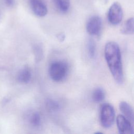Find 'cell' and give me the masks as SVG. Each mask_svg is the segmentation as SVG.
Returning a JSON list of instances; mask_svg holds the SVG:
<instances>
[{"label":"cell","instance_id":"6da1fadb","mask_svg":"<svg viewBox=\"0 0 134 134\" xmlns=\"http://www.w3.org/2000/svg\"><path fill=\"white\" fill-rule=\"evenodd\" d=\"M106 61L115 80L118 83H122L124 73L120 48L115 42H108L104 49Z\"/></svg>","mask_w":134,"mask_h":134},{"label":"cell","instance_id":"7a4b0ae2","mask_svg":"<svg viewBox=\"0 0 134 134\" xmlns=\"http://www.w3.org/2000/svg\"><path fill=\"white\" fill-rule=\"evenodd\" d=\"M68 72V66L63 61H54L50 64L49 68V74L50 78L54 82L63 81Z\"/></svg>","mask_w":134,"mask_h":134},{"label":"cell","instance_id":"3957f363","mask_svg":"<svg viewBox=\"0 0 134 134\" xmlns=\"http://www.w3.org/2000/svg\"><path fill=\"white\" fill-rule=\"evenodd\" d=\"M115 116V110L111 104L105 103L102 105L100 111V121L103 127H110L114 122Z\"/></svg>","mask_w":134,"mask_h":134},{"label":"cell","instance_id":"277c9868","mask_svg":"<svg viewBox=\"0 0 134 134\" xmlns=\"http://www.w3.org/2000/svg\"><path fill=\"white\" fill-rule=\"evenodd\" d=\"M123 16L122 9L120 4L117 2H114L110 6L107 18L108 21L113 25H117L120 23Z\"/></svg>","mask_w":134,"mask_h":134},{"label":"cell","instance_id":"5b68a950","mask_svg":"<svg viewBox=\"0 0 134 134\" xmlns=\"http://www.w3.org/2000/svg\"><path fill=\"white\" fill-rule=\"evenodd\" d=\"M102 26L101 18L96 15L91 17L86 24L87 32L91 36L98 35L100 32Z\"/></svg>","mask_w":134,"mask_h":134},{"label":"cell","instance_id":"8992f818","mask_svg":"<svg viewBox=\"0 0 134 134\" xmlns=\"http://www.w3.org/2000/svg\"><path fill=\"white\" fill-rule=\"evenodd\" d=\"M117 128L120 134H133L132 124L124 115H119L116 119Z\"/></svg>","mask_w":134,"mask_h":134},{"label":"cell","instance_id":"52a82bcc","mask_svg":"<svg viewBox=\"0 0 134 134\" xmlns=\"http://www.w3.org/2000/svg\"><path fill=\"white\" fill-rule=\"evenodd\" d=\"M33 13L38 17H44L48 13V8L43 0H28Z\"/></svg>","mask_w":134,"mask_h":134},{"label":"cell","instance_id":"ba28073f","mask_svg":"<svg viewBox=\"0 0 134 134\" xmlns=\"http://www.w3.org/2000/svg\"><path fill=\"white\" fill-rule=\"evenodd\" d=\"M119 108L121 112L127 119H128L132 124L133 122L134 114L131 106L126 102H121L119 104Z\"/></svg>","mask_w":134,"mask_h":134},{"label":"cell","instance_id":"9c48e42d","mask_svg":"<svg viewBox=\"0 0 134 134\" xmlns=\"http://www.w3.org/2000/svg\"><path fill=\"white\" fill-rule=\"evenodd\" d=\"M32 77V74L30 69L28 67H24L18 72L17 79L19 83L23 84L28 83Z\"/></svg>","mask_w":134,"mask_h":134},{"label":"cell","instance_id":"30bf717a","mask_svg":"<svg viewBox=\"0 0 134 134\" xmlns=\"http://www.w3.org/2000/svg\"><path fill=\"white\" fill-rule=\"evenodd\" d=\"M133 18L131 17L127 19L125 23L121 29V32L125 35H130L133 34Z\"/></svg>","mask_w":134,"mask_h":134},{"label":"cell","instance_id":"8fae6325","mask_svg":"<svg viewBox=\"0 0 134 134\" xmlns=\"http://www.w3.org/2000/svg\"><path fill=\"white\" fill-rule=\"evenodd\" d=\"M45 104L48 110L51 112L58 111L61 108L60 103L58 101L51 98L47 99Z\"/></svg>","mask_w":134,"mask_h":134},{"label":"cell","instance_id":"7c38bea8","mask_svg":"<svg viewBox=\"0 0 134 134\" xmlns=\"http://www.w3.org/2000/svg\"><path fill=\"white\" fill-rule=\"evenodd\" d=\"M105 97V92L102 88H96L93 92L92 99L95 103L101 102L104 99Z\"/></svg>","mask_w":134,"mask_h":134},{"label":"cell","instance_id":"4fadbf2b","mask_svg":"<svg viewBox=\"0 0 134 134\" xmlns=\"http://www.w3.org/2000/svg\"><path fill=\"white\" fill-rule=\"evenodd\" d=\"M29 121L30 124L32 126L35 127H37L39 126L41 122V118L40 114L37 111L32 113L29 116Z\"/></svg>","mask_w":134,"mask_h":134},{"label":"cell","instance_id":"5bb4252c","mask_svg":"<svg viewBox=\"0 0 134 134\" xmlns=\"http://www.w3.org/2000/svg\"><path fill=\"white\" fill-rule=\"evenodd\" d=\"M57 6L62 13L66 12L70 5V0H55Z\"/></svg>","mask_w":134,"mask_h":134},{"label":"cell","instance_id":"9a60e30c","mask_svg":"<svg viewBox=\"0 0 134 134\" xmlns=\"http://www.w3.org/2000/svg\"><path fill=\"white\" fill-rule=\"evenodd\" d=\"M87 50L89 56L91 58H94L96 54V44L93 39H90L87 43Z\"/></svg>","mask_w":134,"mask_h":134},{"label":"cell","instance_id":"2e32d148","mask_svg":"<svg viewBox=\"0 0 134 134\" xmlns=\"http://www.w3.org/2000/svg\"><path fill=\"white\" fill-rule=\"evenodd\" d=\"M35 50V57H36V60L37 62H39L41 59L42 57V50L41 48L38 46L36 45L34 49Z\"/></svg>","mask_w":134,"mask_h":134},{"label":"cell","instance_id":"e0dca14e","mask_svg":"<svg viewBox=\"0 0 134 134\" xmlns=\"http://www.w3.org/2000/svg\"><path fill=\"white\" fill-rule=\"evenodd\" d=\"M56 37L58 39L59 41H60V42H63V41H64V40L65 38V35L64 33L60 32V33L56 35Z\"/></svg>","mask_w":134,"mask_h":134},{"label":"cell","instance_id":"ac0fdd59","mask_svg":"<svg viewBox=\"0 0 134 134\" xmlns=\"http://www.w3.org/2000/svg\"><path fill=\"white\" fill-rule=\"evenodd\" d=\"M5 4L9 7L13 6L15 4V0H4Z\"/></svg>","mask_w":134,"mask_h":134},{"label":"cell","instance_id":"d6986e66","mask_svg":"<svg viewBox=\"0 0 134 134\" xmlns=\"http://www.w3.org/2000/svg\"><path fill=\"white\" fill-rule=\"evenodd\" d=\"M95 133H102V132H96Z\"/></svg>","mask_w":134,"mask_h":134}]
</instances>
